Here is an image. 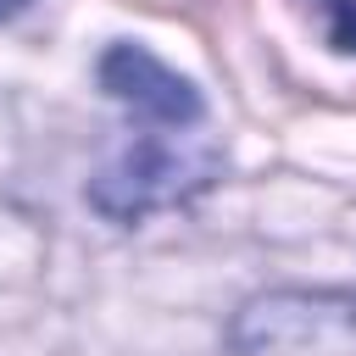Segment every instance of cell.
<instances>
[{
  "label": "cell",
  "instance_id": "obj_1",
  "mask_svg": "<svg viewBox=\"0 0 356 356\" xmlns=\"http://www.w3.org/2000/svg\"><path fill=\"white\" fill-rule=\"evenodd\" d=\"M217 161H222L217 145L200 139L195 128H145L89 184V200H95V211H106L117 222H139L161 206L200 195L217 178Z\"/></svg>",
  "mask_w": 356,
  "mask_h": 356
},
{
  "label": "cell",
  "instance_id": "obj_2",
  "mask_svg": "<svg viewBox=\"0 0 356 356\" xmlns=\"http://www.w3.org/2000/svg\"><path fill=\"white\" fill-rule=\"evenodd\" d=\"M234 356H356V289H267L228 328Z\"/></svg>",
  "mask_w": 356,
  "mask_h": 356
},
{
  "label": "cell",
  "instance_id": "obj_3",
  "mask_svg": "<svg viewBox=\"0 0 356 356\" xmlns=\"http://www.w3.org/2000/svg\"><path fill=\"white\" fill-rule=\"evenodd\" d=\"M100 89L134 111L139 128H200L206 106L189 78H178L167 61H156L145 44H111L100 56Z\"/></svg>",
  "mask_w": 356,
  "mask_h": 356
},
{
  "label": "cell",
  "instance_id": "obj_4",
  "mask_svg": "<svg viewBox=\"0 0 356 356\" xmlns=\"http://www.w3.org/2000/svg\"><path fill=\"white\" fill-rule=\"evenodd\" d=\"M306 6H312V17H317L323 39L350 56V50H356V0H306Z\"/></svg>",
  "mask_w": 356,
  "mask_h": 356
},
{
  "label": "cell",
  "instance_id": "obj_5",
  "mask_svg": "<svg viewBox=\"0 0 356 356\" xmlns=\"http://www.w3.org/2000/svg\"><path fill=\"white\" fill-rule=\"evenodd\" d=\"M22 6H28V0H0V22H11V17L22 11Z\"/></svg>",
  "mask_w": 356,
  "mask_h": 356
}]
</instances>
